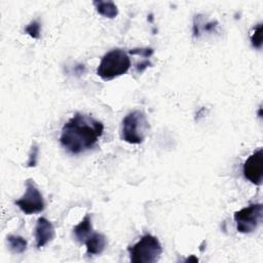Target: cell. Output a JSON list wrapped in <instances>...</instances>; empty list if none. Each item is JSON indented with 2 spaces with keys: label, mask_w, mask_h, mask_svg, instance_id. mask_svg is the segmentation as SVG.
I'll list each match as a JSON object with an SVG mask.
<instances>
[{
  "label": "cell",
  "mask_w": 263,
  "mask_h": 263,
  "mask_svg": "<svg viewBox=\"0 0 263 263\" xmlns=\"http://www.w3.org/2000/svg\"><path fill=\"white\" fill-rule=\"evenodd\" d=\"M153 49L150 48V47H147V48H134V49H130L129 50V53L132 54H141L143 57H146V58H149L153 54Z\"/></svg>",
  "instance_id": "2e32d148"
},
{
  "label": "cell",
  "mask_w": 263,
  "mask_h": 263,
  "mask_svg": "<svg viewBox=\"0 0 263 263\" xmlns=\"http://www.w3.org/2000/svg\"><path fill=\"white\" fill-rule=\"evenodd\" d=\"M93 5L97 11L108 18H114L118 14V8L112 1H93Z\"/></svg>",
  "instance_id": "8fae6325"
},
{
  "label": "cell",
  "mask_w": 263,
  "mask_h": 263,
  "mask_svg": "<svg viewBox=\"0 0 263 263\" xmlns=\"http://www.w3.org/2000/svg\"><path fill=\"white\" fill-rule=\"evenodd\" d=\"M263 206L261 203L250 204L234 213L236 229L240 233H251L262 221Z\"/></svg>",
  "instance_id": "5b68a950"
},
{
  "label": "cell",
  "mask_w": 263,
  "mask_h": 263,
  "mask_svg": "<svg viewBox=\"0 0 263 263\" xmlns=\"http://www.w3.org/2000/svg\"><path fill=\"white\" fill-rule=\"evenodd\" d=\"M128 252L134 263H154L159 260L162 248L157 237L145 234L137 243L128 248Z\"/></svg>",
  "instance_id": "277c9868"
},
{
  "label": "cell",
  "mask_w": 263,
  "mask_h": 263,
  "mask_svg": "<svg viewBox=\"0 0 263 263\" xmlns=\"http://www.w3.org/2000/svg\"><path fill=\"white\" fill-rule=\"evenodd\" d=\"M75 238L81 242L84 243L85 239L92 233V226H91V219L89 214L85 215V217L74 227L73 229Z\"/></svg>",
  "instance_id": "30bf717a"
},
{
  "label": "cell",
  "mask_w": 263,
  "mask_h": 263,
  "mask_svg": "<svg viewBox=\"0 0 263 263\" xmlns=\"http://www.w3.org/2000/svg\"><path fill=\"white\" fill-rule=\"evenodd\" d=\"M243 176L255 185H261L263 180V150H256L245 161L242 167Z\"/></svg>",
  "instance_id": "52a82bcc"
},
{
  "label": "cell",
  "mask_w": 263,
  "mask_h": 263,
  "mask_svg": "<svg viewBox=\"0 0 263 263\" xmlns=\"http://www.w3.org/2000/svg\"><path fill=\"white\" fill-rule=\"evenodd\" d=\"M86 247V254L90 255H100L106 248L107 240L106 236L99 232H92L84 241Z\"/></svg>",
  "instance_id": "9c48e42d"
},
{
  "label": "cell",
  "mask_w": 263,
  "mask_h": 263,
  "mask_svg": "<svg viewBox=\"0 0 263 263\" xmlns=\"http://www.w3.org/2000/svg\"><path fill=\"white\" fill-rule=\"evenodd\" d=\"M251 43L253 47L260 49L262 47V23H259L251 35Z\"/></svg>",
  "instance_id": "4fadbf2b"
},
{
  "label": "cell",
  "mask_w": 263,
  "mask_h": 263,
  "mask_svg": "<svg viewBox=\"0 0 263 263\" xmlns=\"http://www.w3.org/2000/svg\"><path fill=\"white\" fill-rule=\"evenodd\" d=\"M148 128L145 114L139 110L132 111L122 120L121 139L129 144H141L145 140Z\"/></svg>",
  "instance_id": "3957f363"
},
{
  "label": "cell",
  "mask_w": 263,
  "mask_h": 263,
  "mask_svg": "<svg viewBox=\"0 0 263 263\" xmlns=\"http://www.w3.org/2000/svg\"><path fill=\"white\" fill-rule=\"evenodd\" d=\"M7 242H8L9 250L14 254H22L27 249V240L20 235H13V234L8 235Z\"/></svg>",
  "instance_id": "7c38bea8"
},
{
  "label": "cell",
  "mask_w": 263,
  "mask_h": 263,
  "mask_svg": "<svg viewBox=\"0 0 263 263\" xmlns=\"http://www.w3.org/2000/svg\"><path fill=\"white\" fill-rule=\"evenodd\" d=\"M54 237V228L53 225L44 217H41L37 220L35 227V238L36 247L38 249L44 247Z\"/></svg>",
  "instance_id": "ba28073f"
},
{
  "label": "cell",
  "mask_w": 263,
  "mask_h": 263,
  "mask_svg": "<svg viewBox=\"0 0 263 263\" xmlns=\"http://www.w3.org/2000/svg\"><path fill=\"white\" fill-rule=\"evenodd\" d=\"M129 67L130 60L127 53L120 48H115L108 51L103 57L98 67L97 74L103 80L108 81L125 74Z\"/></svg>",
  "instance_id": "7a4b0ae2"
},
{
  "label": "cell",
  "mask_w": 263,
  "mask_h": 263,
  "mask_svg": "<svg viewBox=\"0 0 263 263\" xmlns=\"http://www.w3.org/2000/svg\"><path fill=\"white\" fill-rule=\"evenodd\" d=\"M14 203L26 215L41 213L45 208L43 196L32 179L26 181V191L20 199L14 201Z\"/></svg>",
  "instance_id": "8992f818"
},
{
  "label": "cell",
  "mask_w": 263,
  "mask_h": 263,
  "mask_svg": "<svg viewBox=\"0 0 263 263\" xmlns=\"http://www.w3.org/2000/svg\"><path fill=\"white\" fill-rule=\"evenodd\" d=\"M38 146L37 145H33L31 148V152L29 154V159L27 161V166L32 167L35 166L37 163V155H38Z\"/></svg>",
  "instance_id": "9a60e30c"
},
{
  "label": "cell",
  "mask_w": 263,
  "mask_h": 263,
  "mask_svg": "<svg viewBox=\"0 0 263 263\" xmlns=\"http://www.w3.org/2000/svg\"><path fill=\"white\" fill-rule=\"evenodd\" d=\"M104 124L92 116L76 113L63 126L61 145L72 154L84 152L98 142L103 135Z\"/></svg>",
  "instance_id": "6da1fadb"
},
{
  "label": "cell",
  "mask_w": 263,
  "mask_h": 263,
  "mask_svg": "<svg viewBox=\"0 0 263 263\" xmlns=\"http://www.w3.org/2000/svg\"><path fill=\"white\" fill-rule=\"evenodd\" d=\"M40 30H41V25L39 23V21L34 20L32 21L26 28H25V32L27 34H29L31 37L38 39L40 37Z\"/></svg>",
  "instance_id": "5bb4252c"
}]
</instances>
